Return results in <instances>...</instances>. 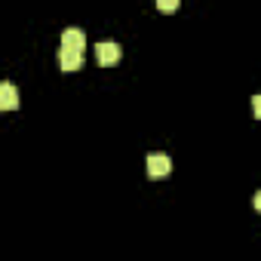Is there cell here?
<instances>
[{"label":"cell","instance_id":"6da1fadb","mask_svg":"<svg viewBox=\"0 0 261 261\" xmlns=\"http://www.w3.org/2000/svg\"><path fill=\"white\" fill-rule=\"evenodd\" d=\"M145 166H148V175H151V178H163V175L172 172V160H169L166 154H148Z\"/></svg>","mask_w":261,"mask_h":261},{"label":"cell","instance_id":"7a4b0ae2","mask_svg":"<svg viewBox=\"0 0 261 261\" xmlns=\"http://www.w3.org/2000/svg\"><path fill=\"white\" fill-rule=\"evenodd\" d=\"M95 62H98V65H105V68L117 65V62H120V46H117L114 40L98 43V46H95Z\"/></svg>","mask_w":261,"mask_h":261},{"label":"cell","instance_id":"3957f363","mask_svg":"<svg viewBox=\"0 0 261 261\" xmlns=\"http://www.w3.org/2000/svg\"><path fill=\"white\" fill-rule=\"evenodd\" d=\"M59 65H62V71H80V68H83V49H68V46H62V49H59Z\"/></svg>","mask_w":261,"mask_h":261},{"label":"cell","instance_id":"277c9868","mask_svg":"<svg viewBox=\"0 0 261 261\" xmlns=\"http://www.w3.org/2000/svg\"><path fill=\"white\" fill-rule=\"evenodd\" d=\"M0 108L4 111H16L19 108V92L13 83H0Z\"/></svg>","mask_w":261,"mask_h":261},{"label":"cell","instance_id":"5b68a950","mask_svg":"<svg viewBox=\"0 0 261 261\" xmlns=\"http://www.w3.org/2000/svg\"><path fill=\"white\" fill-rule=\"evenodd\" d=\"M62 46H68V49H83V46H86V34H83L80 28H68V31L62 34Z\"/></svg>","mask_w":261,"mask_h":261},{"label":"cell","instance_id":"8992f818","mask_svg":"<svg viewBox=\"0 0 261 261\" xmlns=\"http://www.w3.org/2000/svg\"><path fill=\"white\" fill-rule=\"evenodd\" d=\"M178 4H181V0H157V7H160L163 13H175V10H178Z\"/></svg>","mask_w":261,"mask_h":261},{"label":"cell","instance_id":"52a82bcc","mask_svg":"<svg viewBox=\"0 0 261 261\" xmlns=\"http://www.w3.org/2000/svg\"><path fill=\"white\" fill-rule=\"evenodd\" d=\"M252 114L261 120V95H255V98H252Z\"/></svg>","mask_w":261,"mask_h":261},{"label":"cell","instance_id":"ba28073f","mask_svg":"<svg viewBox=\"0 0 261 261\" xmlns=\"http://www.w3.org/2000/svg\"><path fill=\"white\" fill-rule=\"evenodd\" d=\"M255 209H258V212H261V191H258V194H255Z\"/></svg>","mask_w":261,"mask_h":261}]
</instances>
